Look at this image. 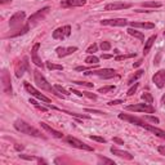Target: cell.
<instances>
[{"label":"cell","mask_w":165,"mask_h":165,"mask_svg":"<svg viewBox=\"0 0 165 165\" xmlns=\"http://www.w3.org/2000/svg\"><path fill=\"white\" fill-rule=\"evenodd\" d=\"M34 79H35V83H36V85L40 88V89H43V90H45V92H51V93H53V94H56L57 97H62V94H58L56 90H54V87H52V85L47 81V79L43 76V74L41 72H39V71H34Z\"/></svg>","instance_id":"obj_1"},{"label":"cell","mask_w":165,"mask_h":165,"mask_svg":"<svg viewBox=\"0 0 165 165\" xmlns=\"http://www.w3.org/2000/svg\"><path fill=\"white\" fill-rule=\"evenodd\" d=\"M14 128L18 132H21L23 134H28V136H34V137H41V133L36 129V128L31 126L23 120H16L14 121Z\"/></svg>","instance_id":"obj_2"},{"label":"cell","mask_w":165,"mask_h":165,"mask_svg":"<svg viewBox=\"0 0 165 165\" xmlns=\"http://www.w3.org/2000/svg\"><path fill=\"white\" fill-rule=\"evenodd\" d=\"M128 111H136V112H144V114H154L155 107L151 106L150 103H138V105H130L126 106Z\"/></svg>","instance_id":"obj_3"},{"label":"cell","mask_w":165,"mask_h":165,"mask_svg":"<svg viewBox=\"0 0 165 165\" xmlns=\"http://www.w3.org/2000/svg\"><path fill=\"white\" fill-rule=\"evenodd\" d=\"M25 18H26V13L25 12H17V13H14L13 16L10 17V20H9V26L12 28H20L22 26V23L23 21H25Z\"/></svg>","instance_id":"obj_4"},{"label":"cell","mask_w":165,"mask_h":165,"mask_svg":"<svg viewBox=\"0 0 165 165\" xmlns=\"http://www.w3.org/2000/svg\"><path fill=\"white\" fill-rule=\"evenodd\" d=\"M85 75H96V76H99L103 79H111L116 75V71L112 69H101V70L88 71V72H85Z\"/></svg>","instance_id":"obj_5"},{"label":"cell","mask_w":165,"mask_h":165,"mask_svg":"<svg viewBox=\"0 0 165 165\" xmlns=\"http://www.w3.org/2000/svg\"><path fill=\"white\" fill-rule=\"evenodd\" d=\"M23 85H25V89H26V90H27V92H28V93L31 94V96H34L35 98L40 99L41 102H45V103H51V98H48V97H45V96L43 94V93H40L39 90H36V89H35V88H34V87H32V85L30 84V83L25 81V83H23Z\"/></svg>","instance_id":"obj_6"},{"label":"cell","mask_w":165,"mask_h":165,"mask_svg":"<svg viewBox=\"0 0 165 165\" xmlns=\"http://www.w3.org/2000/svg\"><path fill=\"white\" fill-rule=\"evenodd\" d=\"M71 35V26L70 25H66L63 27H58L53 31V39L56 40H63L65 38Z\"/></svg>","instance_id":"obj_7"},{"label":"cell","mask_w":165,"mask_h":165,"mask_svg":"<svg viewBox=\"0 0 165 165\" xmlns=\"http://www.w3.org/2000/svg\"><path fill=\"white\" fill-rule=\"evenodd\" d=\"M66 142L67 143H70L72 147H75V148H79V150H85V151H93V148L90 147V146L88 144H85L84 142H81V141H79L76 139L75 137H66Z\"/></svg>","instance_id":"obj_8"},{"label":"cell","mask_w":165,"mask_h":165,"mask_svg":"<svg viewBox=\"0 0 165 165\" xmlns=\"http://www.w3.org/2000/svg\"><path fill=\"white\" fill-rule=\"evenodd\" d=\"M49 10H51L49 7H45V8H43V9L38 10L36 13H34V14L30 16V18H28V23H35V22H38V21H41L43 18H44L48 13H49Z\"/></svg>","instance_id":"obj_9"},{"label":"cell","mask_w":165,"mask_h":165,"mask_svg":"<svg viewBox=\"0 0 165 165\" xmlns=\"http://www.w3.org/2000/svg\"><path fill=\"white\" fill-rule=\"evenodd\" d=\"M2 81H3V90L4 93L10 94L12 93V84H10V75L7 70L2 71Z\"/></svg>","instance_id":"obj_10"},{"label":"cell","mask_w":165,"mask_h":165,"mask_svg":"<svg viewBox=\"0 0 165 165\" xmlns=\"http://www.w3.org/2000/svg\"><path fill=\"white\" fill-rule=\"evenodd\" d=\"M102 25L105 26H119V27H123V26H126L129 25L125 18H116V20H102L101 21Z\"/></svg>","instance_id":"obj_11"},{"label":"cell","mask_w":165,"mask_h":165,"mask_svg":"<svg viewBox=\"0 0 165 165\" xmlns=\"http://www.w3.org/2000/svg\"><path fill=\"white\" fill-rule=\"evenodd\" d=\"M152 81L155 83V85L157 88H163L165 85V70L157 71L156 74L152 76Z\"/></svg>","instance_id":"obj_12"},{"label":"cell","mask_w":165,"mask_h":165,"mask_svg":"<svg viewBox=\"0 0 165 165\" xmlns=\"http://www.w3.org/2000/svg\"><path fill=\"white\" fill-rule=\"evenodd\" d=\"M39 48H40V44L39 43H36V44L34 45V48H32V51H31V59H32V62L38 66V67H44V63L41 62V59H40V57H39V54H38V51H39Z\"/></svg>","instance_id":"obj_13"},{"label":"cell","mask_w":165,"mask_h":165,"mask_svg":"<svg viewBox=\"0 0 165 165\" xmlns=\"http://www.w3.org/2000/svg\"><path fill=\"white\" fill-rule=\"evenodd\" d=\"M132 4L130 3H112V4H107L105 7V10H119V9H128L130 8Z\"/></svg>","instance_id":"obj_14"},{"label":"cell","mask_w":165,"mask_h":165,"mask_svg":"<svg viewBox=\"0 0 165 165\" xmlns=\"http://www.w3.org/2000/svg\"><path fill=\"white\" fill-rule=\"evenodd\" d=\"M77 51V47H69V48H63V47H58L56 52H57V56L58 57H66L69 54H72L74 52Z\"/></svg>","instance_id":"obj_15"},{"label":"cell","mask_w":165,"mask_h":165,"mask_svg":"<svg viewBox=\"0 0 165 165\" xmlns=\"http://www.w3.org/2000/svg\"><path fill=\"white\" fill-rule=\"evenodd\" d=\"M85 4V0H62L61 7L63 8H72V7H81Z\"/></svg>","instance_id":"obj_16"},{"label":"cell","mask_w":165,"mask_h":165,"mask_svg":"<svg viewBox=\"0 0 165 165\" xmlns=\"http://www.w3.org/2000/svg\"><path fill=\"white\" fill-rule=\"evenodd\" d=\"M142 128H144L146 130H148V132H151V133H154L155 136H157V137H160V138L165 139V132L161 130V129H159V128L152 126V125H150V124H143Z\"/></svg>","instance_id":"obj_17"},{"label":"cell","mask_w":165,"mask_h":165,"mask_svg":"<svg viewBox=\"0 0 165 165\" xmlns=\"http://www.w3.org/2000/svg\"><path fill=\"white\" fill-rule=\"evenodd\" d=\"M40 125H41V128L44 130H47L49 134H52L53 137H56V138H62L63 137V134L61 133V132H58V130H56V129H53L52 126H49L48 124H45V123H40Z\"/></svg>","instance_id":"obj_18"},{"label":"cell","mask_w":165,"mask_h":165,"mask_svg":"<svg viewBox=\"0 0 165 165\" xmlns=\"http://www.w3.org/2000/svg\"><path fill=\"white\" fill-rule=\"evenodd\" d=\"M28 69V62H27V58H23V62H21V65L17 67L16 70V76L17 77H21L23 74H25V70Z\"/></svg>","instance_id":"obj_19"},{"label":"cell","mask_w":165,"mask_h":165,"mask_svg":"<svg viewBox=\"0 0 165 165\" xmlns=\"http://www.w3.org/2000/svg\"><path fill=\"white\" fill-rule=\"evenodd\" d=\"M111 152L114 155H116V156H119V157H124V159H126V160H132L133 159V155H130L129 152H126V151H121V150H118V148H111Z\"/></svg>","instance_id":"obj_20"},{"label":"cell","mask_w":165,"mask_h":165,"mask_svg":"<svg viewBox=\"0 0 165 165\" xmlns=\"http://www.w3.org/2000/svg\"><path fill=\"white\" fill-rule=\"evenodd\" d=\"M132 27H142V28H155V23L151 22H129Z\"/></svg>","instance_id":"obj_21"},{"label":"cell","mask_w":165,"mask_h":165,"mask_svg":"<svg viewBox=\"0 0 165 165\" xmlns=\"http://www.w3.org/2000/svg\"><path fill=\"white\" fill-rule=\"evenodd\" d=\"M28 28H30V26H28V23H27V25H25V26H22V27H20V28L14 30L16 32H12V34H9L8 36H10V38H14V36L23 35V34H26V32L28 31Z\"/></svg>","instance_id":"obj_22"},{"label":"cell","mask_w":165,"mask_h":165,"mask_svg":"<svg viewBox=\"0 0 165 165\" xmlns=\"http://www.w3.org/2000/svg\"><path fill=\"white\" fill-rule=\"evenodd\" d=\"M156 40V35H152L151 38L147 39V41H146V44H144V48H143V54H147L151 49V47L154 45V41Z\"/></svg>","instance_id":"obj_23"},{"label":"cell","mask_w":165,"mask_h":165,"mask_svg":"<svg viewBox=\"0 0 165 165\" xmlns=\"http://www.w3.org/2000/svg\"><path fill=\"white\" fill-rule=\"evenodd\" d=\"M128 34L134 36V38H138L139 40H144V35L142 32H139V31H136L134 28H128Z\"/></svg>","instance_id":"obj_24"},{"label":"cell","mask_w":165,"mask_h":165,"mask_svg":"<svg viewBox=\"0 0 165 165\" xmlns=\"http://www.w3.org/2000/svg\"><path fill=\"white\" fill-rule=\"evenodd\" d=\"M143 72H144L143 70H139V71H137L136 74H134V75H133V76H132V77L129 79V83H128V84H133V83L136 81V80H138V79H139L141 76L143 75Z\"/></svg>","instance_id":"obj_25"},{"label":"cell","mask_w":165,"mask_h":165,"mask_svg":"<svg viewBox=\"0 0 165 165\" xmlns=\"http://www.w3.org/2000/svg\"><path fill=\"white\" fill-rule=\"evenodd\" d=\"M98 61H99L98 57H96V56H89V57H87V59H85V62H87L88 65H98Z\"/></svg>","instance_id":"obj_26"},{"label":"cell","mask_w":165,"mask_h":165,"mask_svg":"<svg viewBox=\"0 0 165 165\" xmlns=\"http://www.w3.org/2000/svg\"><path fill=\"white\" fill-rule=\"evenodd\" d=\"M142 7H150V8H160L161 7V3H157V2H147V3H143Z\"/></svg>","instance_id":"obj_27"},{"label":"cell","mask_w":165,"mask_h":165,"mask_svg":"<svg viewBox=\"0 0 165 165\" xmlns=\"http://www.w3.org/2000/svg\"><path fill=\"white\" fill-rule=\"evenodd\" d=\"M47 67H48L49 70H63V66L52 63V62H47Z\"/></svg>","instance_id":"obj_28"},{"label":"cell","mask_w":165,"mask_h":165,"mask_svg":"<svg viewBox=\"0 0 165 165\" xmlns=\"http://www.w3.org/2000/svg\"><path fill=\"white\" fill-rule=\"evenodd\" d=\"M112 90H115V85H108V87H103L98 89L99 93H108V92H112Z\"/></svg>","instance_id":"obj_29"},{"label":"cell","mask_w":165,"mask_h":165,"mask_svg":"<svg viewBox=\"0 0 165 165\" xmlns=\"http://www.w3.org/2000/svg\"><path fill=\"white\" fill-rule=\"evenodd\" d=\"M142 99L144 102H147V103H152L154 102V97H152L150 93H143L142 94Z\"/></svg>","instance_id":"obj_30"},{"label":"cell","mask_w":165,"mask_h":165,"mask_svg":"<svg viewBox=\"0 0 165 165\" xmlns=\"http://www.w3.org/2000/svg\"><path fill=\"white\" fill-rule=\"evenodd\" d=\"M101 49H102L103 52L110 51V49H111V44H110L108 41H102V43H101Z\"/></svg>","instance_id":"obj_31"},{"label":"cell","mask_w":165,"mask_h":165,"mask_svg":"<svg viewBox=\"0 0 165 165\" xmlns=\"http://www.w3.org/2000/svg\"><path fill=\"white\" fill-rule=\"evenodd\" d=\"M136 56V53H132V54H124V56H118V57H115L116 61H121V59H126V58H132Z\"/></svg>","instance_id":"obj_32"},{"label":"cell","mask_w":165,"mask_h":165,"mask_svg":"<svg viewBox=\"0 0 165 165\" xmlns=\"http://www.w3.org/2000/svg\"><path fill=\"white\" fill-rule=\"evenodd\" d=\"M97 49H98V45L97 44H92L88 49H87V53H89V54H93V53H96L97 52Z\"/></svg>","instance_id":"obj_33"},{"label":"cell","mask_w":165,"mask_h":165,"mask_svg":"<svg viewBox=\"0 0 165 165\" xmlns=\"http://www.w3.org/2000/svg\"><path fill=\"white\" fill-rule=\"evenodd\" d=\"M74 84L77 85H83V87H88V88H93V83H85V81H72Z\"/></svg>","instance_id":"obj_34"},{"label":"cell","mask_w":165,"mask_h":165,"mask_svg":"<svg viewBox=\"0 0 165 165\" xmlns=\"http://www.w3.org/2000/svg\"><path fill=\"white\" fill-rule=\"evenodd\" d=\"M54 89H56V90H58V92H61V93H63L65 96H69V94H70L69 92H67L65 88H62V87H61V85H54Z\"/></svg>","instance_id":"obj_35"},{"label":"cell","mask_w":165,"mask_h":165,"mask_svg":"<svg viewBox=\"0 0 165 165\" xmlns=\"http://www.w3.org/2000/svg\"><path fill=\"white\" fill-rule=\"evenodd\" d=\"M142 119H143V120H148V121H151V123L159 124V119L155 118V116H144V118H142Z\"/></svg>","instance_id":"obj_36"},{"label":"cell","mask_w":165,"mask_h":165,"mask_svg":"<svg viewBox=\"0 0 165 165\" xmlns=\"http://www.w3.org/2000/svg\"><path fill=\"white\" fill-rule=\"evenodd\" d=\"M89 138H90V139H93V141H97V142H101V143H106V139H105V138H102V137H97V136H90Z\"/></svg>","instance_id":"obj_37"},{"label":"cell","mask_w":165,"mask_h":165,"mask_svg":"<svg viewBox=\"0 0 165 165\" xmlns=\"http://www.w3.org/2000/svg\"><path fill=\"white\" fill-rule=\"evenodd\" d=\"M137 88H138V83H136V84H134V87H132L129 90H128V96H133L134 93H136Z\"/></svg>","instance_id":"obj_38"},{"label":"cell","mask_w":165,"mask_h":165,"mask_svg":"<svg viewBox=\"0 0 165 165\" xmlns=\"http://www.w3.org/2000/svg\"><path fill=\"white\" fill-rule=\"evenodd\" d=\"M99 163H105V164H115L112 160H110V159H106V157H102V156H99Z\"/></svg>","instance_id":"obj_39"},{"label":"cell","mask_w":165,"mask_h":165,"mask_svg":"<svg viewBox=\"0 0 165 165\" xmlns=\"http://www.w3.org/2000/svg\"><path fill=\"white\" fill-rule=\"evenodd\" d=\"M83 94H84L85 97H88V98H90V99H97V96H96V94H93V93H88V92H83Z\"/></svg>","instance_id":"obj_40"},{"label":"cell","mask_w":165,"mask_h":165,"mask_svg":"<svg viewBox=\"0 0 165 165\" xmlns=\"http://www.w3.org/2000/svg\"><path fill=\"white\" fill-rule=\"evenodd\" d=\"M120 103H124V101H121V99H115V101L108 102V105H110V106H115V105H120Z\"/></svg>","instance_id":"obj_41"},{"label":"cell","mask_w":165,"mask_h":165,"mask_svg":"<svg viewBox=\"0 0 165 165\" xmlns=\"http://www.w3.org/2000/svg\"><path fill=\"white\" fill-rule=\"evenodd\" d=\"M114 142L115 143H118V144H124V141L123 139H120V138H118V137H114Z\"/></svg>","instance_id":"obj_42"},{"label":"cell","mask_w":165,"mask_h":165,"mask_svg":"<svg viewBox=\"0 0 165 165\" xmlns=\"http://www.w3.org/2000/svg\"><path fill=\"white\" fill-rule=\"evenodd\" d=\"M157 151L160 152L161 155H164V156H165V146H159V147H157Z\"/></svg>","instance_id":"obj_43"},{"label":"cell","mask_w":165,"mask_h":165,"mask_svg":"<svg viewBox=\"0 0 165 165\" xmlns=\"http://www.w3.org/2000/svg\"><path fill=\"white\" fill-rule=\"evenodd\" d=\"M85 111H87V112H93V114H99V115H102V114H103L102 111H97V110H90V108H87Z\"/></svg>","instance_id":"obj_44"},{"label":"cell","mask_w":165,"mask_h":165,"mask_svg":"<svg viewBox=\"0 0 165 165\" xmlns=\"http://www.w3.org/2000/svg\"><path fill=\"white\" fill-rule=\"evenodd\" d=\"M71 93H75V94H76V96H79V97H83V96H84V94L81 93V92L75 90V89H72V88H71Z\"/></svg>","instance_id":"obj_45"},{"label":"cell","mask_w":165,"mask_h":165,"mask_svg":"<svg viewBox=\"0 0 165 165\" xmlns=\"http://www.w3.org/2000/svg\"><path fill=\"white\" fill-rule=\"evenodd\" d=\"M142 62H143V61H142V59H139V61H137V62H136V63H134V65H133V67H138V66H141V65H142Z\"/></svg>","instance_id":"obj_46"},{"label":"cell","mask_w":165,"mask_h":165,"mask_svg":"<svg viewBox=\"0 0 165 165\" xmlns=\"http://www.w3.org/2000/svg\"><path fill=\"white\" fill-rule=\"evenodd\" d=\"M35 106H36V108L41 110V111H47V108H45V107H43V106H38V105H35Z\"/></svg>","instance_id":"obj_47"},{"label":"cell","mask_w":165,"mask_h":165,"mask_svg":"<svg viewBox=\"0 0 165 165\" xmlns=\"http://www.w3.org/2000/svg\"><path fill=\"white\" fill-rule=\"evenodd\" d=\"M12 0H0V4H7V3H10Z\"/></svg>","instance_id":"obj_48"},{"label":"cell","mask_w":165,"mask_h":165,"mask_svg":"<svg viewBox=\"0 0 165 165\" xmlns=\"http://www.w3.org/2000/svg\"><path fill=\"white\" fill-rule=\"evenodd\" d=\"M112 56H110V54H103L102 58H105V59H108V58H111Z\"/></svg>","instance_id":"obj_49"},{"label":"cell","mask_w":165,"mask_h":165,"mask_svg":"<svg viewBox=\"0 0 165 165\" xmlns=\"http://www.w3.org/2000/svg\"><path fill=\"white\" fill-rule=\"evenodd\" d=\"M161 105H164V106H165V94L163 96V98H161Z\"/></svg>","instance_id":"obj_50"},{"label":"cell","mask_w":165,"mask_h":165,"mask_svg":"<svg viewBox=\"0 0 165 165\" xmlns=\"http://www.w3.org/2000/svg\"><path fill=\"white\" fill-rule=\"evenodd\" d=\"M22 148H23V146H18V144L16 146V150H22Z\"/></svg>","instance_id":"obj_51"},{"label":"cell","mask_w":165,"mask_h":165,"mask_svg":"<svg viewBox=\"0 0 165 165\" xmlns=\"http://www.w3.org/2000/svg\"><path fill=\"white\" fill-rule=\"evenodd\" d=\"M164 36H165V31H164Z\"/></svg>","instance_id":"obj_52"}]
</instances>
